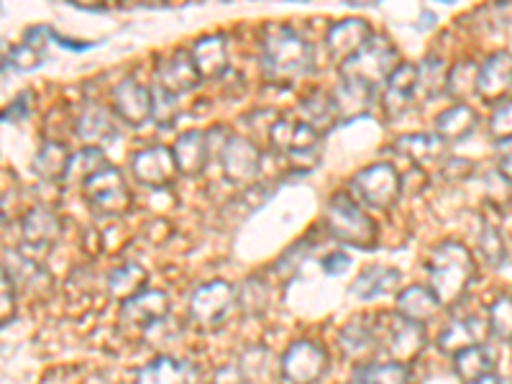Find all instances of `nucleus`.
<instances>
[{"label": "nucleus", "instance_id": "nucleus-31", "mask_svg": "<svg viewBox=\"0 0 512 384\" xmlns=\"http://www.w3.org/2000/svg\"><path fill=\"white\" fill-rule=\"evenodd\" d=\"M300 121L308 123L310 128H315L320 136L331 131L338 123L336 103H333V95L326 90H313L308 98H303L300 103Z\"/></svg>", "mask_w": 512, "mask_h": 384}, {"label": "nucleus", "instance_id": "nucleus-29", "mask_svg": "<svg viewBox=\"0 0 512 384\" xmlns=\"http://www.w3.org/2000/svg\"><path fill=\"white\" fill-rule=\"evenodd\" d=\"M438 310H441V303L436 300L431 287L413 285L397 295V313H400L402 318L413 320V323H420V326L436 318Z\"/></svg>", "mask_w": 512, "mask_h": 384}, {"label": "nucleus", "instance_id": "nucleus-1", "mask_svg": "<svg viewBox=\"0 0 512 384\" xmlns=\"http://www.w3.org/2000/svg\"><path fill=\"white\" fill-rule=\"evenodd\" d=\"M262 70L269 82L292 85L313 70V47L292 26H269L262 41Z\"/></svg>", "mask_w": 512, "mask_h": 384}, {"label": "nucleus", "instance_id": "nucleus-47", "mask_svg": "<svg viewBox=\"0 0 512 384\" xmlns=\"http://www.w3.org/2000/svg\"><path fill=\"white\" fill-rule=\"evenodd\" d=\"M213 384H246L244 372L236 364H226L213 374Z\"/></svg>", "mask_w": 512, "mask_h": 384}, {"label": "nucleus", "instance_id": "nucleus-35", "mask_svg": "<svg viewBox=\"0 0 512 384\" xmlns=\"http://www.w3.org/2000/svg\"><path fill=\"white\" fill-rule=\"evenodd\" d=\"M454 369L469 384L474 379L484 377V374L495 372V354L482 344L472 346V349H464L459 354H454Z\"/></svg>", "mask_w": 512, "mask_h": 384}, {"label": "nucleus", "instance_id": "nucleus-16", "mask_svg": "<svg viewBox=\"0 0 512 384\" xmlns=\"http://www.w3.org/2000/svg\"><path fill=\"white\" fill-rule=\"evenodd\" d=\"M169 315V295L162 290H144L126 300L121 310V323L128 328L149 331Z\"/></svg>", "mask_w": 512, "mask_h": 384}, {"label": "nucleus", "instance_id": "nucleus-17", "mask_svg": "<svg viewBox=\"0 0 512 384\" xmlns=\"http://www.w3.org/2000/svg\"><path fill=\"white\" fill-rule=\"evenodd\" d=\"M75 134L82 144L103 149V144H108V141L118 136L116 116H113V111L103 108V105L88 103L80 111V116H77Z\"/></svg>", "mask_w": 512, "mask_h": 384}, {"label": "nucleus", "instance_id": "nucleus-6", "mask_svg": "<svg viewBox=\"0 0 512 384\" xmlns=\"http://www.w3.org/2000/svg\"><path fill=\"white\" fill-rule=\"evenodd\" d=\"M269 141L280 154H285L295 167H315L320 159V144L323 136L303 121H290V118H277L269 126Z\"/></svg>", "mask_w": 512, "mask_h": 384}, {"label": "nucleus", "instance_id": "nucleus-34", "mask_svg": "<svg viewBox=\"0 0 512 384\" xmlns=\"http://www.w3.org/2000/svg\"><path fill=\"white\" fill-rule=\"evenodd\" d=\"M346 384H410V372L395 361L361 364Z\"/></svg>", "mask_w": 512, "mask_h": 384}, {"label": "nucleus", "instance_id": "nucleus-37", "mask_svg": "<svg viewBox=\"0 0 512 384\" xmlns=\"http://www.w3.org/2000/svg\"><path fill=\"white\" fill-rule=\"evenodd\" d=\"M397 152L413 162H431L443 152V141L436 134H405L395 141Z\"/></svg>", "mask_w": 512, "mask_h": 384}, {"label": "nucleus", "instance_id": "nucleus-18", "mask_svg": "<svg viewBox=\"0 0 512 384\" xmlns=\"http://www.w3.org/2000/svg\"><path fill=\"white\" fill-rule=\"evenodd\" d=\"M21 236H24L26 249L49 251L52 246H57L59 236H62V221L54 210L31 208L21 221Z\"/></svg>", "mask_w": 512, "mask_h": 384}, {"label": "nucleus", "instance_id": "nucleus-50", "mask_svg": "<svg viewBox=\"0 0 512 384\" xmlns=\"http://www.w3.org/2000/svg\"><path fill=\"white\" fill-rule=\"evenodd\" d=\"M497 175H500L507 185H512V154H502L500 164H497Z\"/></svg>", "mask_w": 512, "mask_h": 384}, {"label": "nucleus", "instance_id": "nucleus-49", "mask_svg": "<svg viewBox=\"0 0 512 384\" xmlns=\"http://www.w3.org/2000/svg\"><path fill=\"white\" fill-rule=\"evenodd\" d=\"M29 98H31L29 93L18 95V98L13 100V103H11V108H8V111L3 113V118H16V116H24V113L29 111V108H26V105H24V100H29Z\"/></svg>", "mask_w": 512, "mask_h": 384}, {"label": "nucleus", "instance_id": "nucleus-23", "mask_svg": "<svg viewBox=\"0 0 512 384\" xmlns=\"http://www.w3.org/2000/svg\"><path fill=\"white\" fill-rule=\"evenodd\" d=\"M484 331H487V323L482 318H477V315L456 318L438 336V349L443 354H459L464 349H472V346L482 344Z\"/></svg>", "mask_w": 512, "mask_h": 384}, {"label": "nucleus", "instance_id": "nucleus-44", "mask_svg": "<svg viewBox=\"0 0 512 384\" xmlns=\"http://www.w3.org/2000/svg\"><path fill=\"white\" fill-rule=\"evenodd\" d=\"M41 62V54L39 49L31 47V44H18V47H11L6 54V67H11V70H18V72H26V70H34V67H39Z\"/></svg>", "mask_w": 512, "mask_h": 384}, {"label": "nucleus", "instance_id": "nucleus-42", "mask_svg": "<svg viewBox=\"0 0 512 384\" xmlns=\"http://www.w3.org/2000/svg\"><path fill=\"white\" fill-rule=\"evenodd\" d=\"M180 116V108H177V95L167 93V90L152 88V121L159 128H172Z\"/></svg>", "mask_w": 512, "mask_h": 384}, {"label": "nucleus", "instance_id": "nucleus-28", "mask_svg": "<svg viewBox=\"0 0 512 384\" xmlns=\"http://www.w3.org/2000/svg\"><path fill=\"white\" fill-rule=\"evenodd\" d=\"M8 274L13 277V285L21 287L24 292H49V287H52V274L36 259L21 254V251L8 254Z\"/></svg>", "mask_w": 512, "mask_h": 384}, {"label": "nucleus", "instance_id": "nucleus-14", "mask_svg": "<svg viewBox=\"0 0 512 384\" xmlns=\"http://www.w3.org/2000/svg\"><path fill=\"white\" fill-rule=\"evenodd\" d=\"M372 26L364 21V18H344L328 29L326 34V49L328 57L341 67L344 62H349L356 52H361V47L372 39Z\"/></svg>", "mask_w": 512, "mask_h": 384}, {"label": "nucleus", "instance_id": "nucleus-48", "mask_svg": "<svg viewBox=\"0 0 512 384\" xmlns=\"http://www.w3.org/2000/svg\"><path fill=\"white\" fill-rule=\"evenodd\" d=\"M446 175L459 180V177H469L472 175V162H466V159H451L446 164Z\"/></svg>", "mask_w": 512, "mask_h": 384}, {"label": "nucleus", "instance_id": "nucleus-32", "mask_svg": "<svg viewBox=\"0 0 512 384\" xmlns=\"http://www.w3.org/2000/svg\"><path fill=\"white\" fill-rule=\"evenodd\" d=\"M70 149L59 141H44L34 157V175L44 182H62L67 177V164H70Z\"/></svg>", "mask_w": 512, "mask_h": 384}, {"label": "nucleus", "instance_id": "nucleus-5", "mask_svg": "<svg viewBox=\"0 0 512 384\" xmlns=\"http://www.w3.org/2000/svg\"><path fill=\"white\" fill-rule=\"evenodd\" d=\"M351 198L374 210L395 208L402 195V177L392 164H369L349 182Z\"/></svg>", "mask_w": 512, "mask_h": 384}, {"label": "nucleus", "instance_id": "nucleus-8", "mask_svg": "<svg viewBox=\"0 0 512 384\" xmlns=\"http://www.w3.org/2000/svg\"><path fill=\"white\" fill-rule=\"evenodd\" d=\"M236 305V290L226 280H210L190 297V315L203 331H216L228 320Z\"/></svg>", "mask_w": 512, "mask_h": 384}, {"label": "nucleus", "instance_id": "nucleus-10", "mask_svg": "<svg viewBox=\"0 0 512 384\" xmlns=\"http://www.w3.org/2000/svg\"><path fill=\"white\" fill-rule=\"evenodd\" d=\"M221 167L223 177L236 187H249L256 182L259 169H262V152L246 136L233 134L221 146Z\"/></svg>", "mask_w": 512, "mask_h": 384}, {"label": "nucleus", "instance_id": "nucleus-40", "mask_svg": "<svg viewBox=\"0 0 512 384\" xmlns=\"http://www.w3.org/2000/svg\"><path fill=\"white\" fill-rule=\"evenodd\" d=\"M479 251L489 267H502L507 262V236L500 228L484 223L482 233H479Z\"/></svg>", "mask_w": 512, "mask_h": 384}, {"label": "nucleus", "instance_id": "nucleus-20", "mask_svg": "<svg viewBox=\"0 0 512 384\" xmlns=\"http://www.w3.org/2000/svg\"><path fill=\"white\" fill-rule=\"evenodd\" d=\"M200 80H216L228 70V39L223 34L200 36L190 49Z\"/></svg>", "mask_w": 512, "mask_h": 384}, {"label": "nucleus", "instance_id": "nucleus-26", "mask_svg": "<svg viewBox=\"0 0 512 384\" xmlns=\"http://www.w3.org/2000/svg\"><path fill=\"white\" fill-rule=\"evenodd\" d=\"M479 116L472 105L459 103L438 113L436 118V136L446 144V141H464L477 131Z\"/></svg>", "mask_w": 512, "mask_h": 384}, {"label": "nucleus", "instance_id": "nucleus-39", "mask_svg": "<svg viewBox=\"0 0 512 384\" xmlns=\"http://www.w3.org/2000/svg\"><path fill=\"white\" fill-rule=\"evenodd\" d=\"M477 72L479 64L459 62L456 67L448 70L446 77V93L454 98H466V95L477 93Z\"/></svg>", "mask_w": 512, "mask_h": 384}, {"label": "nucleus", "instance_id": "nucleus-11", "mask_svg": "<svg viewBox=\"0 0 512 384\" xmlns=\"http://www.w3.org/2000/svg\"><path fill=\"white\" fill-rule=\"evenodd\" d=\"M282 377L290 384H315L328 369L326 349L315 341H295L282 356Z\"/></svg>", "mask_w": 512, "mask_h": 384}, {"label": "nucleus", "instance_id": "nucleus-27", "mask_svg": "<svg viewBox=\"0 0 512 384\" xmlns=\"http://www.w3.org/2000/svg\"><path fill=\"white\" fill-rule=\"evenodd\" d=\"M195 369L175 356H157L136 374V384H192Z\"/></svg>", "mask_w": 512, "mask_h": 384}, {"label": "nucleus", "instance_id": "nucleus-36", "mask_svg": "<svg viewBox=\"0 0 512 384\" xmlns=\"http://www.w3.org/2000/svg\"><path fill=\"white\" fill-rule=\"evenodd\" d=\"M418 67V95L420 100H431L436 95H441L446 90V77H448V67L441 57L431 54V57H425L423 62L415 64Z\"/></svg>", "mask_w": 512, "mask_h": 384}, {"label": "nucleus", "instance_id": "nucleus-25", "mask_svg": "<svg viewBox=\"0 0 512 384\" xmlns=\"http://www.w3.org/2000/svg\"><path fill=\"white\" fill-rule=\"evenodd\" d=\"M338 344L351 359H367L379 344V323L374 326L369 318H354L338 333Z\"/></svg>", "mask_w": 512, "mask_h": 384}, {"label": "nucleus", "instance_id": "nucleus-13", "mask_svg": "<svg viewBox=\"0 0 512 384\" xmlns=\"http://www.w3.org/2000/svg\"><path fill=\"white\" fill-rule=\"evenodd\" d=\"M113 113L126 126L141 128L152 121V90L134 77H126L113 88Z\"/></svg>", "mask_w": 512, "mask_h": 384}, {"label": "nucleus", "instance_id": "nucleus-45", "mask_svg": "<svg viewBox=\"0 0 512 384\" xmlns=\"http://www.w3.org/2000/svg\"><path fill=\"white\" fill-rule=\"evenodd\" d=\"M16 313V285L6 267H0V323H8Z\"/></svg>", "mask_w": 512, "mask_h": 384}, {"label": "nucleus", "instance_id": "nucleus-51", "mask_svg": "<svg viewBox=\"0 0 512 384\" xmlns=\"http://www.w3.org/2000/svg\"><path fill=\"white\" fill-rule=\"evenodd\" d=\"M469 384H510V379L502 377V374L489 372V374H484V377L474 379V382H469Z\"/></svg>", "mask_w": 512, "mask_h": 384}, {"label": "nucleus", "instance_id": "nucleus-4", "mask_svg": "<svg viewBox=\"0 0 512 384\" xmlns=\"http://www.w3.org/2000/svg\"><path fill=\"white\" fill-rule=\"evenodd\" d=\"M400 54L392 47L390 39L384 36H372V39L361 47V52H356L349 62H344L338 67V77H346V80H356L367 88L377 90V85H384L390 80L392 72L400 67Z\"/></svg>", "mask_w": 512, "mask_h": 384}, {"label": "nucleus", "instance_id": "nucleus-7", "mask_svg": "<svg viewBox=\"0 0 512 384\" xmlns=\"http://www.w3.org/2000/svg\"><path fill=\"white\" fill-rule=\"evenodd\" d=\"M85 200L103 216H126L134 208V192L118 167L105 164L93 177L82 182Z\"/></svg>", "mask_w": 512, "mask_h": 384}, {"label": "nucleus", "instance_id": "nucleus-15", "mask_svg": "<svg viewBox=\"0 0 512 384\" xmlns=\"http://www.w3.org/2000/svg\"><path fill=\"white\" fill-rule=\"evenodd\" d=\"M512 88V54L495 52L489 54L477 72V95L489 105L502 103Z\"/></svg>", "mask_w": 512, "mask_h": 384}, {"label": "nucleus", "instance_id": "nucleus-24", "mask_svg": "<svg viewBox=\"0 0 512 384\" xmlns=\"http://www.w3.org/2000/svg\"><path fill=\"white\" fill-rule=\"evenodd\" d=\"M333 103H336L338 123L354 121L359 116H367L369 108H372L374 90L361 85L356 80H346V77H338V85L333 90Z\"/></svg>", "mask_w": 512, "mask_h": 384}, {"label": "nucleus", "instance_id": "nucleus-38", "mask_svg": "<svg viewBox=\"0 0 512 384\" xmlns=\"http://www.w3.org/2000/svg\"><path fill=\"white\" fill-rule=\"evenodd\" d=\"M105 164H108V159H105L103 149H98V146H85V149H80V152H75L70 157L67 177H64V180L85 182L88 177H93L98 169H103Z\"/></svg>", "mask_w": 512, "mask_h": 384}, {"label": "nucleus", "instance_id": "nucleus-9", "mask_svg": "<svg viewBox=\"0 0 512 384\" xmlns=\"http://www.w3.org/2000/svg\"><path fill=\"white\" fill-rule=\"evenodd\" d=\"M379 344L387 346V354L395 364H410L425 349V333L420 323L402 318L400 313L379 318Z\"/></svg>", "mask_w": 512, "mask_h": 384}, {"label": "nucleus", "instance_id": "nucleus-19", "mask_svg": "<svg viewBox=\"0 0 512 384\" xmlns=\"http://www.w3.org/2000/svg\"><path fill=\"white\" fill-rule=\"evenodd\" d=\"M200 75L192 64L190 52H175L169 54L167 59L157 64V88L167 90L172 95L190 93L192 88H198Z\"/></svg>", "mask_w": 512, "mask_h": 384}, {"label": "nucleus", "instance_id": "nucleus-30", "mask_svg": "<svg viewBox=\"0 0 512 384\" xmlns=\"http://www.w3.org/2000/svg\"><path fill=\"white\" fill-rule=\"evenodd\" d=\"M402 274L395 267H369L359 274L351 285V292L359 300H374V297L390 295L400 287Z\"/></svg>", "mask_w": 512, "mask_h": 384}, {"label": "nucleus", "instance_id": "nucleus-41", "mask_svg": "<svg viewBox=\"0 0 512 384\" xmlns=\"http://www.w3.org/2000/svg\"><path fill=\"white\" fill-rule=\"evenodd\" d=\"M489 331L500 341L512 344V297L500 295L489 308Z\"/></svg>", "mask_w": 512, "mask_h": 384}, {"label": "nucleus", "instance_id": "nucleus-33", "mask_svg": "<svg viewBox=\"0 0 512 384\" xmlns=\"http://www.w3.org/2000/svg\"><path fill=\"white\" fill-rule=\"evenodd\" d=\"M146 280H149V274H146L141 264L126 262L121 267L111 269V274H108V292H111V297L126 303V300L136 297L139 292H144Z\"/></svg>", "mask_w": 512, "mask_h": 384}, {"label": "nucleus", "instance_id": "nucleus-46", "mask_svg": "<svg viewBox=\"0 0 512 384\" xmlns=\"http://www.w3.org/2000/svg\"><path fill=\"white\" fill-rule=\"evenodd\" d=\"M349 267H351V256L346 254V251H333V254H328L326 259H323V269H326V274H344Z\"/></svg>", "mask_w": 512, "mask_h": 384}, {"label": "nucleus", "instance_id": "nucleus-21", "mask_svg": "<svg viewBox=\"0 0 512 384\" xmlns=\"http://www.w3.org/2000/svg\"><path fill=\"white\" fill-rule=\"evenodd\" d=\"M418 67L415 64H400L392 77L384 82L382 105L390 116H400L408 105L418 100Z\"/></svg>", "mask_w": 512, "mask_h": 384}, {"label": "nucleus", "instance_id": "nucleus-3", "mask_svg": "<svg viewBox=\"0 0 512 384\" xmlns=\"http://www.w3.org/2000/svg\"><path fill=\"white\" fill-rule=\"evenodd\" d=\"M323 226H326L328 236H333L338 244L354 246L361 251H374V246L379 244L377 223L346 192H338L328 200Z\"/></svg>", "mask_w": 512, "mask_h": 384}, {"label": "nucleus", "instance_id": "nucleus-12", "mask_svg": "<svg viewBox=\"0 0 512 384\" xmlns=\"http://www.w3.org/2000/svg\"><path fill=\"white\" fill-rule=\"evenodd\" d=\"M131 172L134 180L152 190H162L177 180V164L169 146H146L131 157Z\"/></svg>", "mask_w": 512, "mask_h": 384}, {"label": "nucleus", "instance_id": "nucleus-2", "mask_svg": "<svg viewBox=\"0 0 512 384\" xmlns=\"http://www.w3.org/2000/svg\"><path fill=\"white\" fill-rule=\"evenodd\" d=\"M474 256L461 241H443L428 259L431 292L441 305H456L474 280Z\"/></svg>", "mask_w": 512, "mask_h": 384}, {"label": "nucleus", "instance_id": "nucleus-43", "mask_svg": "<svg viewBox=\"0 0 512 384\" xmlns=\"http://www.w3.org/2000/svg\"><path fill=\"white\" fill-rule=\"evenodd\" d=\"M489 136L497 144H510L512 141V100H502L495 105V111L489 116Z\"/></svg>", "mask_w": 512, "mask_h": 384}, {"label": "nucleus", "instance_id": "nucleus-22", "mask_svg": "<svg viewBox=\"0 0 512 384\" xmlns=\"http://www.w3.org/2000/svg\"><path fill=\"white\" fill-rule=\"evenodd\" d=\"M172 157H175L177 172H180V175H187V177L200 175L210 157L208 134L200 131V128L180 134L177 136L175 146H172Z\"/></svg>", "mask_w": 512, "mask_h": 384}]
</instances>
